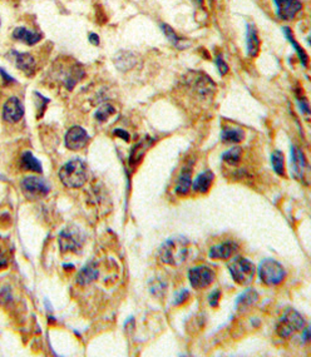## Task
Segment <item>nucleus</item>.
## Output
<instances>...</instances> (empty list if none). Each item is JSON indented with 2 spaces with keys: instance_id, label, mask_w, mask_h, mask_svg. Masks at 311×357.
<instances>
[{
  "instance_id": "nucleus-1",
  "label": "nucleus",
  "mask_w": 311,
  "mask_h": 357,
  "mask_svg": "<svg viewBox=\"0 0 311 357\" xmlns=\"http://www.w3.org/2000/svg\"><path fill=\"white\" fill-rule=\"evenodd\" d=\"M188 254H190L188 241L181 237L166 241L160 249L161 261L171 266L182 265L187 260Z\"/></svg>"
},
{
  "instance_id": "nucleus-2",
  "label": "nucleus",
  "mask_w": 311,
  "mask_h": 357,
  "mask_svg": "<svg viewBox=\"0 0 311 357\" xmlns=\"http://www.w3.org/2000/svg\"><path fill=\"white\" fill-rule=\"evenodd\" d=\"M59 178L65 187L81 188L88 179L87 165L81 159L69 161L59 170Z\"/></svg>"
},
{
  "instance_id": "nucleus-3",
  "label": "nucleus",
  "mask_w": 311,
  "mask_h": 357,
  "mask_svg": "<svg viewBox=\"0 0 311 357\" xmlns=\"http://www.w3.org/2000/svg\"><path fill=\"white\" fill-rule=\"evenodd\" d=\"M228 270L237 285H250L255 277V266L244 257H236L235 260L231 261L228 263Z\"/></svg>"
},
{
  "instance_id": "nucleus-4",
  "label": "nucleus",
  "mask_w": 311,
  "mask_h": 357,
  "mask_svg": "<svg viewBox=\"0 0 311 357\" xmlns=\"http://www.w3.org/2000/svg\"><path fill=\"white\" fill-rule=\"evenodd\" d=\"M305 327V320L303 316L295 310L286 311L281 318L279 320L278 326H276V331L280 337H290L294 335L295 332L300 331Z\"/></svg>"
},
{
  "instance_id": "nucleus-5",
  "label": "nucleus",
  "mask_w": 311,
  "mask_h": 357,
  "mask_svg": "<svg viewBox=\"0 0 311 357\" xmlns=\"http://www.w3.org/2000/svg\"><path fill=\"white\" fill-rule=\"evenodd\" d=\"M258 276L266 286H278L286 276L285 268L275 260H265L258 267Z\"/></svg>"
},
{
  "instance_id": "nucleus-6",
  "label": "nucleus",
  "mask_w": 311,
  "mask_h": 357,
  "mask_svg": "<svg viewBox=\"0 0 311 357\" xmlns=\"http://www.w3.org/2000/svg\"><path fill=\"white\" fill-rule=\"evenodd\" d=\"M20 188L23 191V194L26 195L28 199H39L45 197L48 193L51 192V187L49 184L44 181V179L39 178V177H27L22 181L20 183Z\"/></svg>"
},
{
  "instance_id": "nucleus-7",
  "label": "nucleus",
  "mask_w": 311,
  "mask_h": 357,
  "mask_svg": "<svg viewBox=\"0 0 311 357\" xmlns=\"http://www.w3.org/2000/svg\"><path fill=\"white\" fill-rule=\"evenodd\" d=\"M85 237L79 228L69 227L59 235V247L63 252H77L82 248Z\"/></svg>"
},
{
  "instance_id": "nucleus-8",
  "label": "nucleus",
  "mask_w": 311,
  "mask_h": 357,
  "mask_svg": "<svg viewBox=\"0 0 311 357\" xmlns=\"http://www.w3.org/2000/svg\"><path fill=\"white\" fill-rule=\"evenodd\" d=\"M216 278V274L212 268L207 266H198V267L191 268L188 272V279L191 286L196 290L206 288L212 283Z\"/></svg>"
},
{
  "instance_id": "nucleus-9",
  "label": "nucleus",
  "mask_w": 311,
  "mask_h": 357,
  "mask_svg": "<svg viewBox=\"0 0 311 357\" xmlns=\"http://www.w3.org/2000/svg\"><path fill=\"white\" fill-rule=\"evenodd\" d=\"M89 140L88 133L82 127H72L65 134V147L70 151H81Z\"/></svg>"
},
{
  "instance_id": "nucleus-10",
  "label": "nucleus",
  "mask_w": 311,
  "mask_h": 357,
  "mask_svg": "<svg viewBox=\"0 0 311 357\" xmlns=\"http://www.w3.org/2000/svg\"><path fill=\"white\" fill-rule=\"evenodd\" d=\"M24 115V107L18 98H9L3 107V119L6 123H18Z\"/></svg>"
},
{
  "instance_id": "nucleus-11",
  "label": "nucleus",
  "mask_w": 311,
  "mask_h": 357,
  "mask_svg": "<svg viewBox=\"0 0 311 357\" xmlns=\"http://www.w3.org/2000/svg\"><path fill=\"white\" fill-rule=\"evenodd\" d=\"M278 8V17L283 20H291L303 8L300 0H274Z\"/></svg>"
},
{
  "instance_id": "nucleus-12",
  "label": "nucleus",
  "mask_w": 311,
  "mask_h": 357,
  "mask_svg": "<svg viewBox=\"0 0 311 357\" xmlns=\"http://www.w3.org/2000/svg\"><path fill=\"white\" fill-rule=\"evenodd\" d=\"M291 163L294 176L297 179L305 181V173L308 172V163H306V158L304 156L303 151L295 147V145H291Z\"/></svg>"
},
{
  "instance_id": "nucleus-13",
  "label": "nucleus",
  "mask_w": 311,
  "mask_h": 357,
  "mask_svg": "<svg viewBox=\"0 0 311 357\" xmlns=\"http://www.w3.org/2000/svg\"><path fill=\"white\" fill-rule=\"evenodd\" d=\"M238 246L236 245L232 241H228V242H224L221 245L213 246L211 247L210 252H208V256L212 258V260H228L236 251H237Z\"/></svg>"
},
{
  "instance_id": "nucleus-14",
  "label": "nucleus",
  "mask_w": 311,
  "mask_h": 357,
  "mask_svg": "<svg viewBox=\"0 0 311 357\" xmlns=\"http://www.w3.org/2000/svg\"><path fill=\"white\" fill-rule=\"evenodd\" d=\"M99 277V270L97 263L92 262L85 265L77 275V283L81 286L89 285L90 282L95 281Z\"/></svg>"
},
{
  "instance_id": "nucleus-15",
  "label": "nucleus",
  "mask_w": 311,
  "mask_h": 357,
  "mask_svg": "<svg viewBox=\"0 0 311 357\" xmlns=\"http://www.w3.org/2000/svg\"><path fill=\"white\" fill-rule=\"evenodd\" d=\"M246 44H247V54L249 56H256L260 51V38H258L257 30H256L254 24H247L246 33Z\"/></svg>"
},
{
  "instance_id": "nucleus-16",
  "label": "nucleus",
  "mask_w": 311,
  "mask_h": 357,
  "mask_svg": "<svg viewBox=\"0 0 311 357\" xmlns=\"http://www.w3.org/2000/svg\"><path fill=\"white\" fill-rule=\"evenodd\" d=\"M13 54L15 55L17 67L20 70H23L27 74H30V73H33L35 70V68H37V61H35V58L30 53H17V52H14Z\"/></svg>"
},
{
  "instance_id": "nucleus-17",
  "label": "nucleus",
  "mask_w": 311,
  "mask_h": 357,
  "mask_svg": "<svg viewBox=\"0 0 311 357\" xmlns=\"http://www.w3.org/2000/svg\"><path fill=\"white\" fill-rule=\"evenodd\" d=\"M213 179H215V174L211 172V170H205L202 172L201 174L197 176V178L195 179V182L192 183V187H194V191L199 193H206L210 187L212 186Z\"/></svg>"
},
{
  "instance_id": "nucleus-18",
  "label": "nucleus",
  "mask_w": 311,
  "mask_h": 357,
  "mask_svg": "<svg viewBox=\"0 0 311 357\" xmlns=\"http://www.w3.org/2000/svg\"><path fill=\"white\" fill-rule=\"evenodd\" d=\"M13 38L17 40H20V42L23 43H26V44L28 45H34L40 42L42 35H40L39 33L28 30V29L26 28H17L14 31H13Z\"/></svg>"
},
{
  "instance_id": "nucleus-19",
  "label": "nucleus",
  "mask_w": 311,
  "mask_h": 357,
  "mask_svg": "<svg viewBox=\"0 0 311 357\" xmlns=\"http://www.w3.org/2000/svg\"><path fill=\"white\" fill-rule=\"evenodd\" d=\"M20 167L27 172H35V173H42L43 170L40 162L30 152L23 153L22 159H20Z\"/></svg>"
},
{
  "instance_id": "nucleus-20",
  "label": "nucleus",
  "mask_w": 311,
  "mask_h": 357,
  "mask_svg": "<svg viewBox=\"0 0 311 357\" xmlns=\"http://www.w3.org/2000/svg\"><path fill=\"white\" fill-rule=\"evenodd\" d=\"M257 300L258 295L255 290H247L242 295L238 296L237 302H236V307H237V310L245 311L247 308H250L251 306H254L257 302Z\"/></svg>"
},
{
  "instance_id": "nucleus-21",
  "label": "nucleus",
  "mask_w": 311,
  "mask_h": 357,
  "mask_svg": "<svg viewBox=\"0 0 311 357\" xmlns=\"http://www.w3.org/2000/svg\"><path fill=\"white\" fill-rule=\"evenodd\" d=\"M191 187H192V179H191V172L188 169H185L179 176L178 181L176 183V193L178 195H186L190 193Z\"/></svg>"
},
{
  "instance_id": "nucleus-22",
  "label": "nucleus",
  "mask_w": 311,
  "mask_h": 357,
  "mask_svg": "<svg viewBox=\"0 0 311 357\" xmlns=\"http://www.w3.org/2000/svg\"><path fill=\"white\" fill-rule=\"evenodd\" d=\"M221 138L226 143H238L242 142L245 138V132L240 128H232V127H225L222 129Z\"/></svg>"
},
{
  "instance_id": "nucleus-23",
  "label": "nucleus",
  "mask_w": 311,
  "mask_h": 357,
  "mask_svg": "<svg viewBox=\"0 0 311 357\" xmlns=\"http://www.w3.org/2000/svg\"><path fill=\"white\" fill-rule=\"evenodd\" d=\"M283 34H285V36L287 38V40L290 42V44L294 47L295 52H296L297 55H299V58H300V60H301V63H303L304 67H308V60H309L308 54L305 53V51H304V49L300 47V45L297 44L296 39L294 38V34H292L291 29L287 28V27H285V28H283Z\"/></svg>"
},
{
  "instance_id": "nucleus-24",
  "label": "nucleus",
  "mask_w": 311,
  "mask_h": 357,
  "mask_svg": "<svg viewBox=\"0 0 311 357\" xmlns=\"http://www.w3.org/2000/svg\"><path fill=\"white\" fill-rule=\"evenodd\" d=\"M241 148H238V147H235V148H231L230 151L225 152L222 154V159H224L225 162L227 165H237L240 163V159H241Z\"/></svg>"
},
{
  "instance_id": "nucleus-25",
  "label": "nucleus",
  "mask_w": 311,
  "mask_h": 357,
  "mask_svg": "<svg viewBox=\"0 0 311 357\" xmlns=\"http://www.w3.org/2000/svg\"><path fill=\"white\" fill-rule=\"evenodd\" d=\"M121 61V64H117V67L119 69H123L124 64L126 65V69H129V68H132L136 63V59L135 55L132 53H128V52H122L117 55V58L114 59V63H119Z\"/></svg>"
},
{
  "instance_id": "nucleus-26",
  "label": "nucleus",
  "mask_w": 311,
  "mask_h": 357,
  "mask_svg": "<svg viewBox=\"0 0 311 357\" xmlns=\"http://www.w3.org/2000/svg\"><path fill=\"white\" fill-rule=\"evenodd\" d=\"M271 163L274 170L280 176L285 174V162H283V154L280 151H275L271 156Z\"/></svg>"
},
{
  "instance_id": "nucleus-27",
  "label": "nucleus",
  "mask_w": 311,
  "mask_h": 357,
  "mask_svg": "<svg viewBox=\"0 0 311 357\" xmlns=\"http://www.w3.org/2000/svg\"><path fill=\"white\" fill-rule=\"evenodd\" d=\"M161 28H162L165 35L169 38V40L172 43V44L176 45L177 48H181V49H183V48H185L182 45V39H179V36L177 35L176 33H174V30L171 28V27L167 26V24H165V23H163V24H161Z\"/></svg>"
},
{
  "instance_id": "nucleus-28",
  "label": "nucleus",
  "mask_w": 311,
  "mask_h": 357,
  "mask_svg": "<svg viewBox=\"0 0 311 357\" xmlns=\"http://www.w3.org/2000/svg\"><path fill=\"white\" fill-rule=\"evenodd\" d=\"M114 112H115L114 108H113L111 104H103V106L99 107L98 110L95 112L94 117L98 122H106V120L108 119V118H110Z\"/></svg>"
},
{
  "instance_id": "nucleus-29",
  "label": "nucleus",
  "mask_w": 311,
  "mask_h": 357,
  "mask_svg": "<svg viewBox=\"0 0 311 357\" xmlns=\"http://www.w3.org/2000/svg\"><path fill=\"white\" fill-rule=\"evenodd\" d=\"M188 299H190V292L187 290L179 291V292H177L174 295V304L179 306V304L185 303Z\"/></svg>"
},
{
  "instance_id": "nucleus-30",
  "label": "nucleus",
  "mask_w": 311,
  "mask_h": 357,
  "mask_svg": "<svg viewBox=\"0 0 311 357\" xmlns=\"http://www.w3.org/2000/svg\"><path fill=\"white\" fill-rule=\"evenodd\" d=\"M215 61H216V65H217V68H219V72L221 76H225V74L228 73V65L225 63V60H224V58H222L221 54H219V55L216 56V60Z\"/></svg>"
},
{
  "instance_id": "nucleus-31",
  "label": "nucleus",
  "mask_w": 311,
  "mask_h": 357,
  "mask_svg": "<svg viewBox=\"0 0 311 357\" xmlns=\"http://www.w3.org/2000/svg\"><path fill=\"white\" fill-rule=\"evenodd\" d=\"M220 300H221V291L215 290L212 293H211L210 296H208V303H210V306L212 307H217L219 306Z\"/></svg>"
},
{
  "instance_id": "nucleus-32",
  "label": "nucleus",
  "mask_w": 311,
  "mask_h": 357,
  "mask_svg": "<svg viewBox=\"0 0 311 357\" xmlns=\"http://www.w3.org/2000/svg\"><path fill=\"white\" fill-rule=\"evenodd\" d=\"M297 104H299V107H300L301 112L305 113V114H310V108H309V103L305 98H303V99H299V101H297Z\"/></svg>"
},
{
  "instance_id": "nucleus-33",
  "label": "nucleus",
  "mask_w": 311,
  "mask_h": 357,
  "mask_svg": "<svg viewBox=\"0 0 311 357\" xmlns=\"http://www.w3.org/2000/svg\"><path fill=\"white\" fill-rule=\"evenodd\" d=\"M114 134L117 136V137L122 138V139H124L126 142H128L129 140V134L127 133L126 131H123V129H114Z\"/></svg>"
},
{
  "instance_id": "nucleus-34",
  "label": "nucleus",
  "mask_w": 311,
  "mask_h": 357,
  "mask_svg": "<svg viewBox=\"0 0 311 357\" xmlns=\"http://www.w3.org/2000/svg\"><path fill=\"white\" fill-rule=\"evenodd\" d=\"M9 263V260H8V257H6V254L4 253L3 251H0V270L1 268H5L6 266H8Z\"/></svg>"
},
{
  "instance_id": "nucleus-35",
  "label": "nucleus",
  "mask_w": 311,
  "mask_h": 357,
  "mask_svg": "<svg viewBox=\"0 0 311 357\" xmlns=\"http://www.w3.org/2000/svg\"><path fill=\"white\" fill-rule=\"evenodd\" d=\"M0 74H1V77H3V81L5 82V83H8V84L14 83V78H11L9 74H6L5 70H4L3 68H0Z\"/></svg>"
},
{
  "instance_id": "nucleus-36",
  "label": "nucleus",
  "mask_w": 311,
  "mask_h": 357,
  "mask_svg": "<svg viewBox=\"0 0 311 357\" xmlns=\"http://www.w3.org/2000/svg\"><path fill=\"white\" fill-rule=\"evenodd\" d=\"M89 42L94 45H99V36L95 33L89 34Z\"/></svg>"
},
{
  "instance_id": "nucleus-37",
  "label": "nucleus",
  "mask_w": 311,
  "mask_h": 357,
  "mask_svg": "<svg viewBox=\"0 0 311 357\" xmlns=\"http://www.w3.org/2000/svg\"><path fill=\"white\" fill-rule=\"evenodd\" d=\"M303 340H304V342H309V341H310V329L304 330Z\"/></svg>"
}]
</instances>
